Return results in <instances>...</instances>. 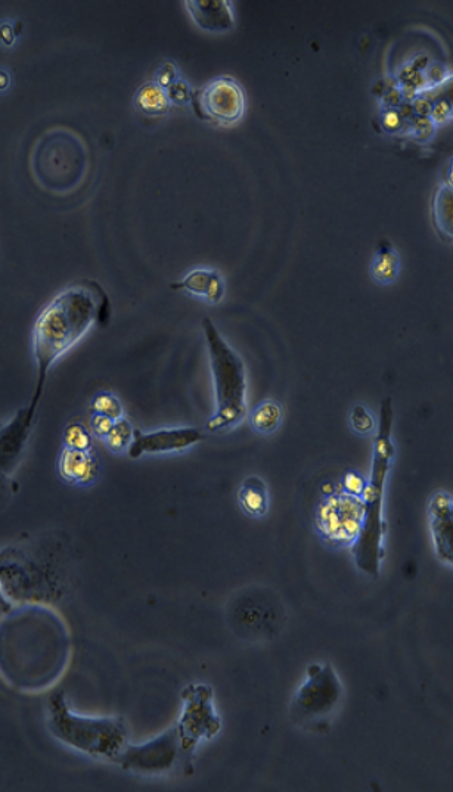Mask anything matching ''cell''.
<instances>
[{"mask_svg":"<svg viewBox=\"0 0 453 792\" xmlns=\"http://www.w3.org/2000/svg\"><path fill=\"white\" fill-rule=\"evenodd\" d=\"M111 315L110 297L91 279L70 285L43 307L33 328L36 382L29 403L31 411H39L52 366L95 326H108Z\"/></svg>","mask_w":453,"mask_h":792,"instance_id":"cell-1","label":"cell"},{"mask_svg":"<svg viewBox=\"0 0 453 792\" xmlns=\"http://www.w3.org/2000/svg\"><path fill=\"white\" fill-rule=\"evenodd\" d=\"M67 559V540L60 533L0 549V611L48 599L60 586Z\"/></svg>","mask_w":453,"mask_h":792,"instance_id":"cell-2","label":"cell"},{"mask_svg":"<svg viewBox=\"0 0 453 792\" xmlns=\"http://www.w3.org/2000/svg\"><path fill=\"white\" fill-rule=\"evenodd\" d=\"M393 431V400L386 397L381 402L378 434L374 440L372 453L371 477L366 483L362 495L363 524L361 534L353 543V555L356 565L369 576H378L381 559H383L384 531V495H386L387 477L392 470L394 458Z\"/></svg>","mask_w":453,"mask_h":792,"instance_id":"cell-3","label":"cell"},{"mask_svg":"<svg viewBox=\"0 0 453 792\" xmlns=\"http://www.w3.org/2000/svg\"><path fill=\"white\" fill-rule=\"evenodd\" d=\"M48 729L62 744L95 759L114 760L127 744L123 720L80 716L68 707L62 692L49 698Z\"/></svg>","mask_w":453,"mask_h":792,"instance_id":"cell-4","label":"cell"},{"mask_svg":"<svg viewBox=\"0 0 453 792\" xmlns=\"http://www.w3.org/2000/svg\"><path fill=\"white\" fill-rule=\"evenodd\" d=\"M201 328L216 388V413L210 418L207 430L222 433L241 424L247 416V374L240 354L226 343L212 319L204 318Z\"/></svg>","mask_w":453,"mask_h":792,"instance_id":"cell-5","label":"cell"},{"mask_svg":"<svg viewBox=\"0 0 453 792\" xmlns=\"http://www.w3.org/2000/svg\"><path fill=\"white\" fill-rule=\"evenodd\" d=\"M235 635L250 642L268 641L284 629L285 607L268 587L251 586L238 592L226 610Z\"/></svg>","mask_w":453,"mask_h":792,"instance_id":"cell-6","label":"cell"},{"mask_svg":"<svg viewBox=\"0 0 453 792\" xmlns=\"http://www.w3.org/2000/svg\"><path fill=\"white\" fill-rule=\"evenodd\" d=\"M362 524V498L343 490L331 493L316 506L315 528L328 548L353 545L361 534Z\"/></svg>","mask_w":453,"mask_h":792,"instance_id":"cell-7","label":"cell"},{"mask_svg":"<svg viewBox=\"0 0 453 792\" xmlns=\"http://www.w3.org/2000/svg\"><path fill=\"white\" fill-rule=\"evenodd\" d=\"M183 710L179 719V747L183 756L194 754L204 739H213L222 729V720L213 705V689L209 685H189L182 691Z\"/></svg>","mask_w":453,"mask_h":792,"instance_id":"cell-8","label":"cell"},{"mask_svg":"<svg viewBox=\"0 0 453 792\" xmlns=\"http://www.w3.org/2000/svg\"><path fill=\"white\" fill-rule=\"evenodd\" d=\"M343 686L330 664H312L291 703L296 722L310 723L328 716L340 703Z\"/></svg>","mask_w":453,"mask_h":792,"instance_id":"cell-9","label":"cell"},{"mask_svg":"<svg viewBox=\"0 0 453 792\" xmlns=\"http://www.w3.org/2000/svg\"><path fill=\"white\" fill-rule=\"evenodd\" d=\"M191 105L198 118L216 126L238 123L247 108L244 90L229 76L216 77L200 90H194Z\"/></svg>","mask_w":453,"mask_h":792,"instance_id":"cell-10","label":"cell"},{"mask_svg":"<svg viewBox=\"0 0 453 792\" xmlns=\"http://www.w3.org/2000/svg\"><path fill=\"white\" fill-rule=\"evenodd\" d=\"M179 753L181 747H179L178 729L172 728L145 744H126L114 762L127 772L139 773V775H161L175 766Z\"/></svg>","mask_w":453,"mask_h":792,"instance_id":"cell-11","label":"cell"},{"mask_svg":"<svg viewBox=\"0 0 453 792\" xmlns=\"http://www.w3.org/2000/svg\"><path fill=\"white\" fill-rule=\"evenodd\" d=\"M36 419L37 412L27 405L18 409L8 424L0 427V472L6 477H12L23 461Z\"/></svg>","mask_w":453,"mask_h":792,"instance_id":"cell-12","label":"cell"},{"mask_svg":"<svg viewBox=\"0 0 453 792\" xmlns=\"http://www.w3.org/2000/svg\"><path fill=\"white\" fill-rule=\"evenodd\" d=\"M204 440V434L198 428H166V430L142 433L135 430L132 443H130V458L138 459L144 455H157V453L182 452Z\"/></svg>","mask_w":453,"mask_h":792,"instance_id":"cell-13","label":"cell"},{"mask_svg":"<svg viewBox=\"0 0 453 792\" xmlns=\"http://www.w3.org/2000/svg\"><path fill=\"white\" fill-rule=\"evenodd\" d=\"M428 521L434 551L443 564L453 562V503L451 493L439 490L428 503Z\"/></svg>","mask_w":453,"mask_h":792,"instance_id":"cell-14","label":"cell"},{"mask_svg":"<svg viewBox=\"0 0 453 792\" xmlns=\"http://www.w3.org/2000/svg\"><path fill=\"white\" fill-rule=\"evenodd\" d=\"M58 475L70 486H92L99 477L101 464L92 450L62 449L57 462Z\"/></svg>","mask_w":453,"mask_h":792,"instance_id":"cell-15","label":"cell"},{"mask_svg":"<svg viewBox=\"0 0 453 792\" xmlns=\"http://www.w3.org/2000/svg\"><path fill=\"white\" fill-rule=\"evenodd\" d=\"M185 5L200 29L210 33H226L235 27L232 3L228 0H189Z\"/></svg>","mask_w":453,"mask_h":792,"instance_id":"cell-16","label":"cell"},{"mask_svg":"<svg viewBox=\"0 0 453 792\" xmlns=\"http://www.w3.org/2000/svg\"><path fill=\"white\" fill-rule=\"evenodd\" d=\"M173 291H183L204 298L207 303L217 304L225 295V282L216 270L195 269L189 272L182 281L170 285Z\"/></svg>","mask_w":453,"mask_h":792,"instance_id":"cell-17","label":"cell"},{"mask_svg":"<svg viewBox=\"0 0 453 792\" xmlns=\"http://www.w3.org/2000/svg\"><path fill=\"white\" fill-rule=\"evenodd\" d=\"M238 502L248 517H265L269 511V493L265 481L256 475L245 478L238 492Z\"/></svg>","mask_w":453,"mask_h":792,"instance_id":"cell-18","label":"cell"},{"mask_svg":"<svg viewBox=\"0 0 453 792\" xmlns=\"http://www.w3.org/2000/svg\"><path fill=\"white\" fill-rule=\"evenodd\" d=\"M400 272V256L392 242L381 241L371 263L372 281L381 287L396 282Z\"/></svg>","mask_w":453,"mask_h":792,"instance_id":"cell-19","label":"cell"},{"mask_svg":"<svg viewBox=\"0 0 453 792\" xmlns=\"http://www.w3.org/2000/svg\"><path fill=\"white\" fill-rule=\"evenodd\" d=\"M433 220L439 234L451 241L453 235V189L449 183L440 185L434 194Z\"/></svg>","mask_w":453,"mask_h":792,"instance_id":"cell-20","label":"cell"},{"mask_svg":"<svg viewBox=\"0 0 453 792\" xmlns=\"http://www.w3.org/2000/svg\"><path fill=\"white\" fill-rule=\"evenodd\" d=\"M135 107L147 116H164L170 108L166 89L160 88L155 82L147 83L136 92Z\"/></svg>","mask_w":453,"mask_h":792,"instance_id":"cell-21","label":"cell"},{"mask_svg":"<svg viewBox=\"0 0 453 792\" xmlns=\"http://www.w3.org/2000/svg\"><path fill=\"white\" fill-rule=\"evenodd\" d=\"M282 422V406L276 400L266 399L253 409L250 425L257 434L269 436L278 430Z\"/></svg>","mask_w":453,"mask_h":792,"instance_id":"cell-22","label":"cell"},{"mask_svg":"<svg viewBox=\"0 0 453 792\" xmlns=\"http://www.w3.org/2000/svg\"><path fill=\"white\" fill-rule=\"evenodd\" d=\"M62 444L65 449L92 450L93 436L91 430L83 422L71 421L62 431Z\"/></svg>","mask_w":453,"mask_h":792,"instance_id":"cell-23","label":"cell"},{"mask_svg":"<svg viewBox=\"0 0 453 792\" xmlns=\"http://www.w3.org/2000/svg\"><path fill=\"white\" fill-rule=\"evenodd\" d=\"M133 434H135V428L130 424L129 419L121 418L119 421L114 422L110 433H108L107 437L102 441H104L105 446H107L110 452L119 455V453L129 450L130 443H132L133 440Z\"/></svg>","mask_w":453,"mask_h":792,"instance_id":"cell-24","label":"cell"},{"mask_svg":"<svg viewBox=\"0 0 453 792\" xmlns=\"http://www.w3.org/2000/svg\"><path fill=\"white\" fill-rule=\"evenodd\" d=\"M91 411L96 413V415L107 416L113 421H119V419L124 418V409L119 397L110 393V391H101V393L92 397Z\"/></svg>","mask_w":453,"mask_h":792,"instance_id":"cell-25","label":"cell"},{"mask_svg":"<svg viewBox=\"0 0 453 792\" xmlns=\"http://www.w3.org/2000/svg\"><path fill=\"white\" fill-rule=\"evenodd\" d=\"M350 425H352V430L361 436H368L377 430L374 415L362 405L353 406L352 412H350Z\"/></svg>","mask_w":453,"mask_h":792,"instance_id":"cell-26","label":"cell"},{"mask_svg":"<svg viewBox=\"0 0 453 792\" xmlns=\"http://www.w3.org/2000/svg\"><path fill=\"white\" fill-rule=\"evenodd\" d=\"M405 132L414 141L427 144L434 138L436 126L431 123L430 117H415L409 123H406Z\"/></svg>","mask_w":453,"mask_h":792,"instance_id":"cell-27","label":"cell"},{"mask_svg":"<svg viewBox=\"0 0 453 792\" xmlns=\"http://www.w3.org/2000/svg\"><path fill=\"white\" fill-rule=\"evenodd\" d=\"M380 126L389 135H400L406 129L405 120L400 116L399 111L393 108L381 107Z\"/></svg>","mask_w":453,"mask_h":792,"instance_id":"cell-28","label":"cell"},{"mask_svg":"<svg viewBox=\"0 0 453 792\" xmlns=\"http://www.w3.org/2000/svg\"><path fill=\"white\" fill-rule=\"evenodd\" d=\"M166 93L170 104L188 105L191 104L194 90L191 89L186 80L179 79L178 82L173 83L170 88L166 89Z\"/></svg>","mask_w":453,"mask_h":792,"instance_id":"cell-29","label":"cell"},{"mask_svg":"<svg viewBox=\"0 0 453 792\" xmlns=\"http://www.w3.org/2000/svg\"><path fill=\"white\" fill-rule=\"evenodd\" d=\"M424 80H425V89H434L437 86L442 85L445 83L446 80L449 79V70L446 65L440 64V62H433V64H428L427 68L423 71Z\"/></svg>","mask_w":453,"mask_h":792,"instance_id":"cell-30","label":"cell"},{"mask_svg":"<svg viewBox=\"0 0 453 792\" xmlns=\"http://www.w3.org/2000/svg\"><path fill=\"white\" fill-rule=\"evenodd\" d=\"M179 79H181V77H179L178 65L172 61L163 62V64L158 67L157 73H155V83L163 89L170 88V86L178 82Z\"/></svg>","mask_w":453,"mask_h":792,"instance_id":"cell-31","label":"cell"},{"mask_svg":"<svg viewBox=\"0 0 453 792\" xmlns=\"http://www.w3.org/2000/svg\"><path fill=\"white\" fill-rule=\"evenodd\" d=\"M366 483H368V481H366L359 472L349 471L344 475L343 492L362 498L363 492H365L366 489Z\"/></svg>","mask_w":453,"mask_h":792,"instance_id":"cell-32","label":"cell"},{"mask_svg":"<svg viewBox=\"0 0 453 792\" xmlns=\"http://www.w3.org/2000/svg\"><path fill=\"white\" fill-rule=\"evenodd\" d=\"M430 120L434 126L440 127L445 126L446 123L452 120V104L449 101H437L434 102L433 108H431L430 113Z\"/></svg>","mask_w":453,"mask_h":792,"instance_id":"cell-33","label":"cell"},{"mask_svg":"<svg viewBox=\"0 0 453 792\" xmlns=\"http://www.w3.org/2000/svg\"><path fill=\"white\" fill-rule=\"evenodd\" d=\"M114 422L116 421L107 418V416L92 413L91 428L89 430H91L92 436H95L96 439L104 440L107 434L110 433L111 428H113Z\"/></svg>","mask_w":453,"mask_h":792,"instance_id":"cell-34","label":"cell"},{"mask_svg":"<svg viewBox=\"0 0 453 792\" xmlns=\"http://www.w3.org/2000/svg\"><path fill=\"white\" fill-rule=\"evenodd\" d=\"M381 101H383L381 107L397 110L405 99H403L402 92H400L399 88H390L386 90Z\"/></svg>","mask_w":453,"mask_h":792,"instance_id":"cell-35","label":"cell"},{"mask_svg":"<svg viewBox=\"0 0 453 792\" xmlns=\"http://www.w3.org/2000/svg\"><path fill=\"white\" fill-rule=\"evenodd\" d=\"M12 493H14V483H12L11 477H6L0 472V509L9 502Z\"/></svg>","mask_w":453,"mask_h":792,"instance_id":"cell-36","label":"cell"},{"mask_svg":"<svg viewBox=\"0 0 453 792\" xmlns=\"http://www.w3.org/2000/svg\"><path fill=\"white\" fill-rule=\"evenodd\" d=\"M411 104L414 107L415 117H430L431 108H433V102L430 99L425 98L424 95H418Z\"/></svg>","mask_w":453,"mask_h":792,"instance_id":"cell-37","label":"cell"},{"mask_svg":"<svg viewBox=\"0 0 453 792\" xmlns=\"http://www.w3.org/2000/svg\"><path fill=\"white\" fill-rule=\"evenodd\" d=\"M397 111H399V114L402 116L403 120H405V123H409L412 118H415L414 107H412L411 102L403 101L402 105L397 108Z\"/></svg>","mask_w":453,"mask_h":792,"instance_id":"cell-38","label":"cell"}]
</instances>
